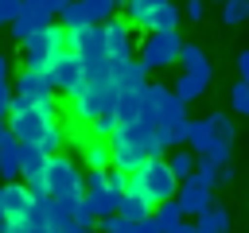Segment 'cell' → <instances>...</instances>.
<instances>
[{
    "label": "cell",
    "instance_id": "25",
    "mask_svg": "<svg viewBox=\"0 0 249 233\" xmlns=\"http://www.w3.org/2000/svg\"><path fill=\"white\" fill-rule=\"evenodd\" d=\"M187 132H191V120H187V116H183V120H171V124H160V128H156V136H160L163 151H167V148H187Z\"/></svg>",
    "mask_w": 249,
    "mask_h": 233
},
{
    "label": "cell",
    "instance_id": "43",
    "mask_svg": "<svg viewBox=\"0 0 249 233\" xmlns=\"http://www.w3.org/2000/svg\"><path fill=\"white\" fill-rule=\"evenodd\" d=\"M183 16H187V19H195V23H198V19H202V16H206V8H202V0H187V4H183Z\"/></svg>",
    "mask_w": 249,
    "mask_h": 233
},
{
    "label": "cell",
    "instance_id": "28",
    "mask_svg": "<svg viewBox=\"0 0 249 233\" xmlns=\"http://www.w3.org/2000/svg\"><path fill=\"white\" fill-rule=\"evenodd\" d=\"M210 144H214V132H210L206 116H202V120H191V132H187V148H191L195 155H202Z\"/></svg>",
    "mask_w": 249,
    "mask_h": 233
},
{
    "label": "cell",
    "instance_id": "26",
    "mask_svg": "<svg viewBox=\"0 0 249 233\" xmlns=\"http://www.w3.org/2000/svg\"><path fill=\"white\" fill-rule=\"evenodd\" d=\"M167 167H171V175L183 183L187 175H195V167H198V155H195L191 148H171V155H167Z\"/></svg>",
    "mask_w": 249,
    "mask_h": 233
},
{
    "label": "cell",
    "instance_id": "20",
    "mask_svg": "<svg viewBox=\"0 0 249 233\" xmlns=\"http://www.w3.org/2000/svg\"><path fill=\"white\" fill-rule=\"evenodd\" d=\"M163 4H167V0H121V8H124V19H128L132 27H140V31H148L152 16H156Z\"/></svg>",
    "mask_w": 249,
    "mask_h": 233
},
{
    "label": "cell",
    "instance_id": "35",
    "mask_svg": "<svg viewBox=\"0 0 249 233\" xmlns=\"http://www.w3.org/2000/svg\"><path fill=\"white\" fill-rule=\"evenodd\" d=\"M62 136H66V132H62V124H51V128H47V132L39 136V148H43L47 155H54V151H62Z\"/></svg>",
    "mask_w": 249,
    "mask_h": 233
},
{
    "label": "cell",
    "instance_id": "31",
    "mask_svg": "<svg viewBox=\"0 0 249 233\" xmlns=\"http://www.w3.org/2000/svg\"><path fill=\"white\" fill-rule=\"evenodd\" d=\"M82 4H86V12H89V23H105V19H113L117 8H121V0H82Z\"/></svg>",
    "mask_w": 249,
    "mask_h": 233
},
{
    "label": "cell",
    "instance_id": "23",
    "mask_svg": "<svg viewBox=\"0 0 249 233\" xmlns=\"http://www.w3.org/2000/svg\"><path fill=\"white\" fill-rule=\"evenodd\" d=\"M206 85H210V78H202V74H187V70H179V78H175V93L191 105V101H198L202 93H206Z\"/></svg>",
    "mask_w": 249,
    "mask_h": 233
},
{
    "label": "cell",
    "instance_id": "32",
    "mask_svg": "<svg viewBox=\"0 0 249 233\" xmlns=\"http://www.w3.org/2000/svg\"><path fill=\"white\" fill-rule=\"evenodd\" d=\"M206 124H210V132H214V140H226V144H233V120L226 116V113H210L206 116Z\"/></svg>",
    "mask_w": 249,
    "mask_h": 233
},
{
    "label": "cell",
    "instance_id": "41",
    "mask_svg": "<svg viewBox=\"0 0 249 233\" xmlns=\"http://www.w3.org/2000/svg\"><path fill=\"white\" fill-rule=\"evenodd\" d=\"M8 113H12V89L8 82H0V124H8Z\"/></svg>",
    "mask_w": 249,
    "mask_h": 233
},
{
    "label": "cell",
    "instance_id": "16",
    "mask_svg": "<svg viewBox=\"0 0 249 233\" xmlns=\"http://www.w3.org/2000/svg\"><path fill=\"white\" fill-rule=\"evenodd\" d=\"M109 159H113V167L124 171V175H136V171L148 163V155H144L140 148L124 144V140H109Z\"/></svg>",
    "mask_w": 249,
    "mask_h": 233
},
{
    "label": "cell",
    "instance_id": "19",
    "mask_svg": "<svg viewBox=\"0 0 249 233\" xmlns=\"http://www.w3.org/2000/svg\"><path fill=\"white\" fill-rule=\"evenodd\" d=\"M8 233H51L47 229V198H35L31 210L8 225Z\"/></svg>",
    "mask_w": 249,
    "mask_h": 233
},
{
    "label": "cell",
    "instance_id": "42",
    "mask_svg": "<svg viewBox=\"0 0 249 233\" xmlns=\"http://www.w3.org/2000/svg\"><path fill=\"white\" fill-rule=\"evenodd\" d=\"M128 233H160V225H156V217L148 214V217H140V221H132V225H128Z\"/></svg>",
    "mask_w": 249,
    "mask_h": 233
},
{
    "label": "cell",
    "instance_id": "47",
    "mask_svg": "<svg viewBox=\"0 0 249 233\" xmlns=\"http://www.w3.org/2000/svg\"><path fill=\"white\" fill-rule=\"evenodd\" d=\"M66 4H74V0H58V12H62V8H66Z\"/></svg>",
    "mask_w": 249,
    "mask_h": 233
},
{
    "label": "cell",
    "instance_id": "29",
    "mask_svg": "<svg viewBox=\"0 0 249 233\" xmlns=\"http://www.w3.org/2000/svg\"><path fill=\"white\" fill-rule=\"evenodd\" d=\"M179 19H183V8H175L171 0L152 16V23H148V31H175L179 27Z\"/></svg>",
    "mask_w": 249,
    "mask_h": 233
},
{
    "label": "cell",
    "instance_id": "40",
    "mask_svg": "<svg viewBox=\"0 0 249 233\" xmlns=\"http://www.w3.org/2000/svg\"><path fill=\"white\" fill-rule=\"evenodd\" d=\"M19 4H23V0H0V27H8V23L16 19V12H19Z\"/></svg>",
    "mask_w": 249,
    "mask_h": 233
},
{
    "label": "cell",
    "instance_id": "30",
    "mask_svg": "<svg viewBox=\"0 0 249 233\" xmlns=\"http://www.w3.org/2000/svg\"><path fill=\"white\" fill-rule=\"evenodd\" d=\"M58 16H62V27H66V31H82V27H89V12H86V4H82V0L66 4Z\"/></svg>",
    "mask_w": 249,
    "mask_h": 233
},
{
    "label": "cell",
    "instance_id": "34",
    "mask_svg": "<svg viewBox=\"0 0 249 233\" xmlns=\"http://www.w3.org/2000/svg\"><path fill=\"white\" fill-rule=\"evenodd\" d=\"M222 19H226L230 27H233V23H245V19H249V0H226Z\"/></svg>",
    "mask_w": 249,
    "mask_h": 233
},
{
    "label": "cell",
    "instance_id": "18",
    "mask_svg": "<svg viewBox=\"0 0 249 233\" xmlns=\"http://www.w3.org/2000/svg\"><path fill=\"white\" fill-rule=\"evenodd\" d=\"M82 163H86V171H109V167H113V159H109V140L86 136V140H82Z\"/></svg>",
    "mask_w": 249,
    "mask_h": 233
},
{
    "label": "cell",
    "instance_id": "38",
    "mask_svg": "<svg viewBox=\"0 0 249 233\" xmlns=\"http://www.w3.org/2000/svg\"><path fill=\"white\" fill-rule=\"evenodd\" d=\"M128 217H121V214H105V217H97V233H128Z\"/></svg>",
    "mask_w": 249,
    "mask_h": 233
},
{
    "label": "cell",
    "instance_id": "4",
    "mask_svg": "<svg viewBox=\"0 0 249 233\" xmlns=\"http://www.w3.org/2000/svg\"><path fill=\"white\" fill-rule=\"evenodd\" d=\"M66 43H70V31H66L62 23H47V27L31 31V35L19 43V50H23V66H31V70H47V62H51Z\"/></svg>",
    "mask_w": 249,
    "mask_h": 233
},
{
    "label": "cell",
    "instance_id": "36",
    "mask_svg": "<svg viewBox=\"0 0 249 233\" xmlns=\"http://www.w3.org/2000/svg\"><path fill=\"white\" fill-rule=\"evenodd\" d=\"M230 101H233V109H237L241 116H249V82L237 78V82L230 85Z\"/></svg>",
    "mask_w": 249,
    "mask_h": 233
},
{
    "label": "cell",
    "instance_id": "3",
    "mask_svg": "<svg viewBox=\"0 0 249 233\" xmlns=\"http://www.w3.org/2000/svg\"><path fill=\"white\" fill-rule=\"evenodd\" d=\"M51 124H58V101H54V97H43V101H35L31 109L8 116V132H12L19 144H39V136H43Z\"/></svg>",
    "mask_w": 249,
    "mask_h": 233
},
{
    "label": "cell",
    "instance_id": "27",
    "mask_svg": "<svg viewBox=\"0 0 249 233\" xmlns=\"http://www.w3.org/2000/svg\"><path fill=\"white\" fill-rule=\"evenodd\" d=\"M117 214H121V217H128V221H140V217H148V214H152V202H148V198H140V194H132V190H124V198H121Z\"/></svg>",
    "mask_w": 249,
    "mask_h": 233
},
{
    "label": "cell",
    "instance_id": "9",
    "mask_svg": "<svg viewBox=\"0 0 249 233\" xmlns=\"http://www.w3.org/2000/svg\"><path fill=\"white\" fill-rule=\"evenodd\" d=\"M175 202H179V210H183V217H198L206 206H214V186L195 171V175H187L183 183H179V190H175Z\"/></svg>",
    "mask_w": 249,
    "mask_h": 233
},
{
    "label": "cell",
    "instance_id": "45",
    "mask_svg": "<svg viewBox=\"0 0 249 233\" xmlns=\"http://www.w3.org/2000/svg\"><path fill=\"white\" fill-rule=\"evenodd\" d=\"M0 82H8V54L0 50Z\"/></svg>",
    "mask_w": 249,
    "mask_h": 233
},
{
    "label": "cell",
    "instance_id": "17",
    "mask_svg": "<svg viewBox=\"0 0 249 233\" xmlns=\"http://www.w3.org/2000/svg\"><path fill=\"white\" fill-rule=\"evenodd\" d=\"M140 113H144V85L140 89H121L117 105H113V116L121 124H132V120H140Z\"/></svg>",
    "mask_w": 249,
    "mask_h": 233
},
{
    "label": "cell",
    "instance_id": "13",
    "mask_svg": "<svg viewBox=\"0 0 249 233\" xmlns=\"http://www.w3.org/2000/svg\"><path fill=\"white\" fill-rule=\"evenodd\" d=\"M12 93H19V97H27V101H43V97H54V82H51L47 70L23 66V70L16 74V89H12Z\"/></svg>",
    "mask_w": 249,
    "mask_h": 233
},
{
    "label": "cell",
    "instance_id": "37",
    "mask_svg": "<svg viewBox=\"0 0 249 233\" xmlns=\"http://www.w3.org/2000/svg\"><path fill=\"white\" fill-rule=\"evenodd\" d=\"M117 128H121V120H117L113 113H101V116H97V120L89 124V132H93V136H101V140H109V136H113Z\"/></svg>",
    "mask_w": 249,
    "mask_h": 233
},
{
    "label": "cell",
    "instance_id": "21",
    "mask_svg": "<svg viewBox=\"0 0 249 233\" xmlns=\"http://www.w3.org/2000/svg\"><path fill=\"white\" fill-rule=\"evenodd\" d=\"M195 233H230V214L226 206H206L195 217Z\"/></svg>",
    "mask_w": 249,
    "mask_h": 233
},
{
    "label": "cell",
    "instance_id": "15",
    "mask_svg": "<svg viewBox=\"0 0 249 233\" xmlns=\"http://www.w3.org/2000/svg\"><path fill=\"white\" fill-rule=\"evenodd\" d=\"M113 85L117 89H140V85H148V66L140 58L113 62Z\"/></svg>",
    "mask_w": 249,
    "mask_h": 233
},
{
    "label": "cell",
    "instance_id": "7",
    "mask_svg": "<svg viewBox=\"0 0 249 233\" xmlns=\"http://www.w3.org/2000/svg\"><path fill=\"white\" fill-rule=\"evenodd\" d=\"M179 47H183L179 31H148L140 39V62L148 70H163V66L179 62Z\"/></svg>",
    "mask_w": 249,
    "mask_h": 233
},
{
    "label": "cell",
    "instance_id": "2",
    "mask_svg": "<svg viewBox=\"0 0 249 233\" xmlns=\"http://www.w3.org/2000/svg\"><path fill=\"white\" fill-rule=\"evenodd\" d=\"M117 85L113 82H78L66 97H70V116L78 120V124H93L101 113H113V105H117Z\"/></svg>",
    "mask_w": 249,
    "mask_h": 233
},
{
    "label": "cell",
    "instance_id": "24",
    "mask_svg": "<svg viewBox=\"0 0 249 233\" xmlns=\"http://www.w3.org/2000/svg\"><path fill=\"white\" fill-rule=\"evenodd\" d=\"M152 217H156L160 233H175V229L183 225V210H179V202H175V198H167V202L152 206Z\"/></svg>",
    "mask_w": 249,
    "mask_h": 233
},
{
    "label": "cell",
    "instance_id": "44",
    "mask_svg": "<svg viewBox=\"0 0 249 233\" xmlns=\"http://www.w3.org/2000/svg\"><path fill=\"white\" fill-rule=\"evenodd\" d=\"M237 78H241V82H249V50H241V54H237Z\"/></svg>",
    "mask_w": 249,
    "mask_h": 233
},
{
    "label": "cell",
    "instance_id": "46",
    "mask_svg": "<svg viewBox=\"0 0 249 233\" xmlns=\"http://www.w3.org/2000/svg\"><path fill=\"white\" fill-rule=\"evenodd\" d=\"M175 233H195V225H187V221H183V225H179Z\"/></svg>",
    "mask_w": 249,
    "mask_h": 233
},
{
    "label": "cell",
    "instance_id": "33",
    "mask_svg": "<svg viewBox=\"0 0 249 233\" xmlns=\"http://www.w3.org/2000/svg\"><path fill=\"white\" fill-rule=\"evenodd\" d=\"M198 159H206V163H214V167H222V163H230L233 159V144H226V140H214Z\"/></svg>",
    "mask_w": 249,
    "mask_h": 233
},
{
    "label": "cell",
    "instance_id": "10",
    "mask_svg": "<svg viewBox=\"0 0 249 233\" xmlns=\"http://www.w3.org/2000/svg\"><path fill=\"white\" fill-rule=\"evenodd\" d=\"M47 74H51V82H54V89H62V93H70L82 78H86V70H82V62H78V54L70 50V43L47 62Z\"/></svg>",
    "mask_w": 249,
    "mask_h": 233
},
{
    "label": "cell",
    "instance_id": "11",
    "mask_svg": "<svg viewBox=\"0 0 249 233\" xmlns=\"http://www.w3.org/2000/svg\"><path fill=\"white\" fill-rule=\"evenodd\" d=\"M86 202L97 210V217H105V214H117V206H121V194L109 186V179H105V171H86Z\"/></svg>",
    "mask_w": 249,
    "mask_h": 233
},
{
    "label": "cell",
    "instance_id": "14",
    "mask_svg": "<svg viewBox=\"0 0 249 233\" xmlns=\"http://www.w3.org/2000/svg\"><path fill=\"white\" fill-rule=\"evenodd\" d=\"M31 202H35V194L27 190V183H23V179L4 183V214H8V225H12L16 217H23V214L31 210Z\"/></svg>",
    "mask_w": 249,
    "mask_h": 233
},
{
    "label": "cell",
    "instance_id": "48",
    "mask_svg": "<svg viewBox=\"0 0 249 233\" xmlns=\"http://www.w3.org/2000/svg\"><path fill=\"white\" fill-rule=\"evenodd\" d=\"M214 4H226V0H214Z\"/></svg>",
    "mask_w": 249,
    "mask_h": 233
},
{
    "label": "cell",
    "instance_id": "5",
    "mask_svg": "<svg viewBox=\"0 0 249 233\" xmlns=\"http://www.w3.org/2000/svg\"><path fill=\"white\" fill-rule=\"evenodd\" d=\"M140 116H148L156 128L160 124H171V120H183L187 116V101L175 93V89H167V85H144V113Z\"/></svg>",
    "mask_w": 249,
    "mask_h": 233
},
{
    "label": "cell",
    "instance_id": "8",
    "mask_svg": "<svg viewBox=\"0 0 249 233\" xmlns=\"http://www.w3.org/2000/svg\"><path fill=\"white\" fill-rule=\"evenodd\" d=\"M54 16H58V0H23V4H19V12H16V19L8 23V27H12V39H16V43H23L31 31H39V27L54 23Z\"/></svg>",
    "mask_w": 249,
    "mask_h": 233
},
{
    "label": "cell",
    "instance_id": "1",
    "mask_svg": "<svg viewBox=\"0 0 249 233\" xmlns=\"http://www.w3.org/2000/svg\"><path fill=\"white\" fill-rule=\"evenodd\" d=\"M86 175L78 171V163L70 159V155H62V151H54V155H47V198L54 202V206H62L70 217H74V210L82 206V198H86V183H82Z\"/></svg>",
    "mask_w": 249,
    "mask_h": 233
},
{
    "label": "cell",
    "instance_id": "6",
    "mask_svg": "<svg viewBox=\"0 0 249 233\" xmlns=\"http://www.w3.org/2000/svg\"><path fill=\"white\" fill-rule=\"evenodd\" d=\"M136 179H140L144 198H148L152 206H160V202L175 198V190H179V179L171 175V167H167V159H163V155H152V159L136 171Z\"/></svg>",
    "mask_w": 249,
    "mask_h": 233
},
{
    "label": "cell",
    "instance_id": "12",
    "mask_svg": "<svg viewBox=\"0 0 249 233\" xmlns=\"http://www.w3.org/2000/svg\"><path fill=\"white\" fill-rule=\"evenodd\" d=\"M101 31H105V50H109V62H124V58H132V23H128L124 16L105 19V23H101Z\"/></svg>",
    "mask_w": 249,
    "mask_h": 233
},
{
    "label": "cell",
    "instance_id": "39",
    "mask_svg": "<svg viewBox=\"0 0 249 233\" xmlns=\"http://www.w3.org/2000/svg\"><path fill=\"white\" fill-rule=\"evenodd\" d=\"M74 225H78V229H97V210H93L86 198H82V206L74 210Z\"/></svg>",
    "mask_w": 249,
    "mask_h": 233
},
{
    "label": "cell",
    "instance_id": "22",
    "mask_svg": "<svg viewBox=\"0 0 249 233\" xmlns=\"http://www.w3.org/2000/svg\"><path fill=\"white\" fill-rule=\"evenodd\" d=\"M179 66H183L187 74H202V78H210V58L202 54L198 43H183V47H179Z\"/></svg>",
    "mask_w": 249,
    "mask_h": 233
}]
</instances>
